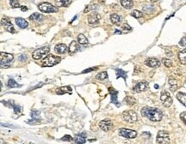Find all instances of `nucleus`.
Wrapping results in <instances>:
<instances>
[{"instance_id":"5","label":"nucleus","mask_w":186,"mask_h":144,"mask_svg":"<svg viewBox=\"0 0 186 144\" xmlns=\"http://www.w3.org/2000/svg\"><path fill=\"white\" fill-rule=\"evenodd\" d=\"M39 10L45 13H55L58 11V8L53 5L50 3H40L39 5Z\"/></svg>"},{"instance_id":"3","label":"nucleus","mask_w":186,"mask_h":144,"mask_svg":"<svg viewBox=\"0 0 186 144\" xmlns=\"http://www.w3.org/2000/svg\"><path fill=\"white\" fill-rule=\"evenodd\" d=\"M14 59V56L10 53H6V52H1L0 56V64L2 68H8L10 67L11 63L13 62Z\"/></svg>"},{"instance_id":"27","label":"nucleus","mask_w":186,"mask_h":144,"mask_svg":"<svg viewBox=\"0 0 186 144\" xmlns=\"http://www.w3.org/2000/svg\"><path fill=\"white\" fill-rule=\"evenodd\" d=\"M121 5L125 9H131L133 7V1L132 0H120Z\"/></svg>"},{"instance_id":"19","label":"nucleus","mask_w":186,"mask_h":144,"mask_svg":"<svg viewBox=\"0 0 186 144\" xmlns=\"http://www.w3.org/2000/svg\"><path fill=\"white\" fill-rule=\"evenodd\" d=\"M72 89L70 86H65V87H60L56 89V93L58 94H71Z\"/></svg>"},{"instance_id":"40","label":"nucleus","mask_w":186,"mask_h":144,"mask_svg":"<svg viewBox=\"0 0 186 144\" xmlns=\"http://www.w3.org/2000/svg\"><path fill=\"white\" fill-rule=\"evenodd\" d=\"M180 118L183 121V123L186 125V111H184L180 114Z\"/></svg>"},{"instance_id":"4","label":"nucleus","mask_w":186,"mask_h":144,"mask_svg":"<svg viewBox=\"0 0 186 144\" xmlns=\"http://www.w3.org/2000/svg\"><path fill=\"white\" fill-rule=\"evenodd\" d=\"M49 52H50L49 46H43V47H40L37 50H35L32 54V57L35 60H40L42 57H44L46 54H48Z\"/></svg>"},{"instance_id":"21","label":"nucleus","mask_w":186,"mask_h":144,"mask_svg":"<svg viewBox=\"0 0 186 144\" xmlns=\"http://www.w3.org/2000/svg\"><path fill=\"white\" fill-rule=\"evenodd\" d=\"M15 21H16V25H17L20 28H28V22H27L25 19L21 18V17L16 18V19H15Z\"/></svg>"},{"instance_id":"11","label":"nucleus","mask_w":186,"mask_h":144,"mask_svg":"<svg viewBox=\"0 0 186 144\" xmlns=\"http://www.w3.org/2000/svg\"><path fill=\"white\" fill-rule=\"evenodd\" d=\"M112 122L111 119H104L102 121H100L99 123V128L103 131H108L111 128H112Z\"/></svg>"},{"instance_id":"9","label":"nucleus","mask_w":186,"mask_h":144,"mask_svg":"<svg viewBox=\"0 0 186 144\" xmlns=\"http://www.w3.org/2000/svg\"><path fill=\"white\" fill-rule=\"evenodd\" d=\"M160 100L162 102V104L164 105L165 107H170L173 104V99L170 95V94L166 91L161 93V96H160Z\"/></svg>"},{"instance_id":"6","label":"nucleus","mask_w":186,"mask_h":144,"mask_svg":"<svg viewBox=\"0 0 186 144\" xmlns=\"http://www.w3.org/2000/svg\"><path fill=\"white\" fill-rule=\"evenodd\" d=\"M123 118H124V121H126L127 123H136L137 121L138 117H137V114L136 113V111L130 110V111H124Z\"/></svg>"},{"instance_id":"46","label":"nucleus","mask_w":186,"mask_h":144,"mask_svg":"<svg viewBox=\"0 0 186 144\" xmlns=\"http://www.w3.org/2000/svg\"><path fill=\"white\" fill-rule=\"evenodd\" d=\"M150 1H151L152 3H155V2H157L158 0H150Z\"/></svg>"},{"instance_id":"12","label":"nucleus","mask_w":186,"mask_h":144,"mask_svg":"<svg viewBox=\"0 0 186 144\" xmlns=\"http://www.w3.org/2000/svg\"><path fill=\"white\" fill-rule=\"evenodd\" d=\"M88 21L90 25H96L100 21V15L98 13H93L88 16Z\"/></svg>"},{"instance_id":"16","label":"nucleus","mask_w":186,"mask_h":144,"mask_svg":"<svg viewBox=\"0 0 186 144\" xmlns=\"http://www.w3.org/2000/svg\"><path fill=\"white\" fill-rule=\"evenodd\" d=\"M31 116H32V121H28V123L30 124H34V123H38L40 121V111H31Z\"/></svg>"},{"instance_id":"22","label":"nucleus","mask_w":186,"mask_h":144,"mask_svg":"<svg viewBox=\"0 0 186 144\" xmlns=\"http://www.w3.org/2000/svg\"><path fill=\"white\" fill-rule=\"evenodd\" d=\"M79 49H80V45L78 44L77 41H74V40L70 43V46H69V52L70 54L77 52Z\"/></svg>"},{"instance_id":"31","label":"nucleus","mask_w":186,"mask_h":144,"mask_svg":"<svg viewBox=\"0 0 186 144\" xmlns=\"http://www.w3.org/2000/svg\"><path fill=\"white\" fill-rule=\"evenodd\" d=\"M22 85H20V84H18L14 79H10L9 80V82H8V87L9 88H20Z\"/></svg>"},{"instance_id":"1","label":"nucleus","mask_w":186,"mask_h":144,"mask_svg":"<svg viewBox=\"0 0 186 144\" xmlns=\"http://www.w3.org/2000/svg\"><path fill=\"white\" fill-rule=\"evenodd\" d=\"M142 116L148 118L149 120L153 122H159L162 119L163 114L162 111L158 108H153V107H148L145 106L143 107L141 111Z\"/></svg>"},{"instance_id":"14","label":"nucleus","mask_w":186,"mask_h":144,"mask_svg":"<svg viewBox=\"0 0 186 144\" xmlns=\"http://www.w3.org/2000/svg\"><path fill=\"white\" fill-rule=\"evenodd\" d=\"M148 88V82H141L134 87L133 90L136 93H140V92H143V91L147 90Z\"/></svg>"},{"instance_id":"47","label":"nucleus","mask_w":186,"mask_h":144,"mask_svg":"<svg viewBox=\"0 0 186 144\" xmlns=\"http://www.w3.org/2000/svg\"><path fill=\"white\" fill-rule=\"evenodd\" d=\"M116 33H121V32H119V30H116V32H115Z\"/></svg>"},{"instance_id":"8","label":"nucleus","mask_w":186,"mask_h":144,"mask_svg":"<svg viewBox=\"0 0 186 144\" xmlns=\"http://www.w3.org/2000/svg\"><path fill=\"white\" fill-rule=\"evenodd\" d=\"M119 135L125 137V138H129V139H134L137 136V132L132 130H129V129H124L122 128L119 130Z\"/></svg>"},{"instance_id":"45","label":"nucleus","mask_w":186,"mask_h":144,"mask_svg":"<svg viewBox=\"0 0 186 144\" xmlns=\"http://www.w3.org/2000/svg\"><path fill=\"white\" fill-rule=\"evenodd\" d=\"M21 9H22V11H28V8H27V7H25V6H22V7H21Z\"/></svg>"},{"instance_id":"24","label":"nucleus","mask_w":186,"mask_h":144,"mask_svg":"<svg viewBox=\"0 0 186 144\" xmlns=\"http://www.w3.org/2000/svg\"><path fill=\"white\" fill-rule=\"evenodd\" d=\"M55 3L58 7H68L72 3V0H55Z\"/></svg>"},{"instance_id":"42","label":"nucleus","mask_w":186,"mask_h":144,"mask_svg":"<svg viewBox=\"0 0 186 144\" xmlns=\"http://www.w3.org/2000/svg\"><path fill=\"white\" fill-rule=\"evenodd\" d=\"M97 70V68H90V69H88V70H83L82 73H88V72H90V71H94V70Z\"/></svg>"},{"instance_id":"41","label":"nucleus","mask_w":186,"mask_h":144,"mask_svg":"<svg viewBox=\"0 0 186 144\" xmlns=\"http://www.w3.org/2000/svg\"><path fill=\"white\" fill-rule=\"evenodd\" d=\"M179 45L181 46H186V37H184L181 39V40L179 41Z\"/></svg>"},{"instance_id":"28","label":"nucleus","mask_w":186,"mask_h":144,"mask_svg":"<svg viewBox=\"0 0 186 144\" xmlns=\"http://www.w3.org/2000/svg\"><path fill=\"white\" fill-rule=\"evenodd\" d=\"M77 40H78V43L81 45H85L88 44V39L86 38V36L82 33H80L78 36H77Z\"/></svg>"},{"instance_id":"36","label":"nucleus","mask_w":186,"mask_h":144,"mask_svg":"<svg viewBox=\"0 0 186 144\" xmlns=\"http://www.w3.org/2000/svg\"><path fill=\"white\" fill-rule=\"evenodd\" d=\"M162 63L164 64L165 66L166 67H172V65H173V62L169 58H163L162 59Z\"/></svg>"},{"instance_id":"34","label":"nucleus","mask_w":186,"mask_h":144,"mask_svg":"<svg viewBox=\"0 0 186 144\" xmlns=\"http://www.w3.org/2000/svg\"><path fill=\"white\" fill-rule=\"evenodd\" d=\"M169 84L171 85V90L172 91H174L177 88V81L173 78H170L169 79Z\"/></svg>"},{"instance_id":"30","label":"nucleus","mask_w":186,"mask_h":144,"mask_svg":"<svg viewBox=\"0 0 186 144\" xmlns=\"http://www.w3.org/2000/svg\"><path fill=\"white\" fill-rule=\"evenodd\" d=\"M142 10L144 12L149 14V13H152L153 11H154V7H153V4H144L142 5Z\"/></svg>"},{"instance_id":"48","label":"nucleus","mask_w":186,"mask_h":144,"mask_svg":"<svg viewBox=\"0 0 186 144\" xmlns=\"http://www.w3.org/2000/svg\"><path fill=\"white\" fill-rule=\"evenodd\" d=\"M31 144H32V143H31Z\"/></svg>"},{"instance_id":"35","label":"nucleus","mask_w":186,"mask_h":144,"mask_svg":"<svg viewBox=\"0 0 186 144\" xmlns=\"http://www.w3.org/2000/svg\"><path fill=\"white\" fill-rule=\"evenodd\" d=\"M131 16H133V17H135V18H141L142 16H143V14H142V12L139 11H133L131 13Z\"/></svg>"},{"instance_id":"20","label":"nucleus","mask_w":186,"mask_h":144,"mask_svg":"<svg viewBox=\"0 0 186 144\" xmlns=\"http://www.w3.org/2000/svg\"><path fill=\"white\" fill-rule=\"evenodd\" d=\"M45 19V16L40 13H33L29 16V20L33 22H42Z\"/></svg>"},{"instance_id":"17","label":"nucleus","mask_w":186,"mask_h":144,"mask_svg":"<svg viewBox=\"0 0 186 144\" xmlns=\"http://www.w3.org/2000/svg\"><path fill=\"white\" fill-rule=\"evenodd\" d=\"M86 138H87V134L82 132L81 134H77L74 138V141L77 144H84L86 142Z\"/></svg>"},{"instance_id":"33","label":"nucleus","mask_w":186,"mask_h":144,"mask_svg":"<svg viewBox=\"0 0 186 144\" xmlns=\"http://www.w3.org/2000/svg\"><path fill=\"white\" fill-rule=\"evenodd\" d=\"M124 101H125V103L127 104V105H129V106H134L136 103V100L135 98H133L131 96H128V97H126L125 99H124Z\"/></svg>"},{"instance_id":"23","label":"nucleus","mask_w":186,"mask_h":144,"mask_svg":"<svg viewBox=\"0 0 186 144\" xmlns=\"http://www.w3.org/2000/svg\"><path fill=\"white\" fill-rule=\"evenodd\" d=\"M110 19H111V22H112L113 24H115V25H120L122 18H121L118 14H115V13L114 14H111L110 16Z\"/></svg>"},{"instance_id":"26","label":"nucleus","mask_w":186,"mask_h":144,"mask_svg":"<svg viewBox=\"0 0 186 144\" xmlns=\"http://www.w3.org/2000/svg\"><path fill=\"white\" fill-rule=\"evenodd\" d=\"M178 59L182 65H186V49H184L179 52L178 53Z\"/></svg>"},{"instance_id":"32","label":"nucleus","mask_w":186,"mask_h":144,"mask_svg":"<svg viewBox=\"0 0 186 144\" xmlns=\"http://www.w3.org/2000/svg\"><path fill=\"white\" fill-rule=\"evenodd\" d=\"M107 77H108V74H107V72H106V71L99 72V73H98V74L96 75V79H97V80H100V81H103V80L106 79Z\"/></svg>"},{"instance_id":"13","label":"nucleus","mask_w":186,"mask_h":144,"mask_svg":"<svg viewBox=\"0 0 186 144\" xmlns=\"http://www.w3.org/2000/svg\"><path fill=\"white\" fill-rule=\"evenodd\" d=\"M144 64H145V65L150 67V68H157V67H159L160 65V62L158 59L153 58V57L146 59L145 62H144Z\"/></svg>"},{"instance_id":"18","label":"nucleus","mask_w":186,"mask_h":144,"mask_svg":"<svg viewBox=\"0 0 186 144\" xmlns=\"http://www.w3.org/2000/svg\"><path fill=\"white\" fill-rule=\"evenodd\" d=\"M67 45L65 44H58L55 45L54 51L58 54H64L67 52Z\"/></svg>"},{"instance_id":"10","label":"nucleus","mask_w":186,"mask_h":144,"mask_svg":"<svg viewBox=\"0 0 186 144\" xmlns=\"http://www.w3.org/2000/svg\"><path fill=\"white\" fill-rule=\"evenodd\" d=\"M1 23H2V25L4 26V29L6 31H8V32H10L11 33H15L16 30H15V28H14V27H13V25H12V23H11L9 18L3 17L1 19Z\"/></svg>"},{"instance_id":"29","label":"nucleus","mask_w":186,"mask_h":144,"mask_svg":"<svg viewBox=\"0 0 186 144\" xmlns=\"http://www.w3.org/2000/svg\"><path fill=\"white\" fill-rule=\"evenodd\" d=\"M115 71H116V74H117V79H119V77H123L124 79V81H126L127 73H126L125 71H124V70H121V69H116Z\"/></svg>"},{"instance_id":"37","label":"nucleus","mask_w":186,"mask_h":144,"mask_svg":"<svg viewBox=\"0 0 186 144\" xmlns=\"http://www.w3.org/2000/svg\"><path fill=\"white\" fill-rule=\"evenodd\" d=\"M10 2H11V5L12 8H18V7H20L19 0H10Z\"/></svg>"},{"instance_id":"25","label":"nucleus","mask_w":186,"mask_h":144,"mask_svg":"<svg viewBox=\"0 0 186 144\" xmlns=\"http://www.w3.org/2000/svg\"><path fill=\"white\" fill-rule=\"evenodd\" d=\"M176 97L180 103H182L185 106H186V94L182 93V92H178L177 94Z\"/></svg>"},{"instance_id":"44","label":"nucleus","mask_w":186,"mask_h":144,"mask_svg":"<svg viewBox=\"0 0 186 144\" xmlns=\"http://www.w3.org/2000/svg\"><path fill=\"white\" fill-rule=\"evenodd\" d=\"M123 28H124V29H129V30L131 29V28L127 23H124V24L123 25Z\"/></svg>"},{"instance_id":"7","label":"nucleus","mask_w":186,"mask_h":144,"mask_svg":"<svg viewBox=\"0 0 186 144\" xmlns=\"http://www.w3.org/2000/svg\"><path fill=\"white\" fill-rule=\"evenodd\" d=\"M156 141L159 144H168L170 142L169 133L165 131H160L157 135Z\"/></svg>"},{"instance_id":"38","label":"nucleus","mask_w":186,"mask_h":144,"mask_svg":"<svg viewBox=\"0 0 186 144\" xmlns=\"http://www.w3.org/2000/svg\"><path fill=\"white\" fill-rule=\"evenodd\" d=\"M73 140V138H72V136L71 135H64L62 138H61V141H65V142H70V141H72Z\"/></svg>"},{"instance_id":"15","label":"nucleus","mask_w":186,"mask_h":144,"mask_svg":"<svg viewBox=\"0 0 186 144\" xmlns=\"http://www.w3.org/2000/svg\"><path fill=\"white\" fill-rule=\"evenodd\" d=\"M109 92L110 94H111V103H113L117 106H119V102L118 101V91H116L115 89H113L112 88H110Z\"/></svg>"},{"instance_id":"39","label":"nucleus","mask_w":186,"mask_h":144,"mask_svg":"<svg viewBox=\"0 0 186 144\" xmlns=\"http://www.w3.org/2000/svg\"><path fill=\"white\" fill-rule=\"evenodd\" d=\"M13 108H14V111H15V113H16V114H19V113H21V106H17V105H14L13 106Z\"/></svg>"},{"instance_id":"2","label":"nucleus","mask_w":186,"mask_h":144,"mask_svg":"<svg viewBox=\"0 0 186 144\" xmlns=\"http://www.w3.org/2000/svg\"><path fill=\"white\" fill-rule=\"evenodd\" d=\"M61 61V58L58 56L53 55V54H49L46 56L44 59L42 60V66L43 67H51L54 66L56 65H58L59 62Z\"/></svg>"},{"instance_id":"43","label":"nucleus","mask_w":186,"mask_h":144,"mask_svg":"<svg viewBox=\"0 0 186 144\" xmlns=\"http://www.w3.org/2000/svg\"><path fill=\"white\" fill-rule=\"evenodd\" d=\"M19 60L22 61V62H25L27 60V56L26 55H20L19 57Z\"/></svg>"}]
</instances>
